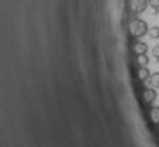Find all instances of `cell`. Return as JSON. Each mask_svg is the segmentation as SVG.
Instances as JSON below:
<instances>
[{"instance_id": "8", "label": "cell", "mask_w": 159, "mask_h": 147, "mask_svg": "<svg viewBox=\"0 0 159 147\" xmlns=\"http://www.w3.org/2000/svg\"><path fill=\"white\" fill-rule=\"evenodd\" d=\"M149 62H150V58L147 56V54H140V56H138V65L140 67H147Z\"/></svg>"}, {"instance_id": "10", "label": "cell", "mask_w": 159, "mask_h": 147, "mask_svg": "<svg viewBox=\"0 0 159 147\" xmlns=\"http://www.w3.org/2000/svg\"><path fill=\"white\" fill-rule=\"evenodd\" d=\"M152 56H154V60H159V46L152 48Z\"/></svg>"}, {"instance_id": "1", "label": "cell", "mask_w": 159, "mask_h": 147, "mask_svg": "<svg viewBox=\"0 0 159 147\" xmlns=\"http://www.w3.org/2000/svg\"><path fill=\"white\" fill-rule=\"evenodd\" d=\"M128 28H129V33L135 39H140V37H143V35H147V33H149V30H150L149 25H147V21H145V19H140V18L131 19Z\"/></svg>"}, {"instance_id": "7", "label": "cell", "mask_w": 159, "mask_h": 147, "mask_svg": "<svg viewBox=\"0 0 159 147\" xmlns=\"http://www.w3.org/2000/svg\"><path fill=\"white\" fill-rule=\"evenodd\" d=\"M149 116H150V119H152V123L159 124V107H152L150 112H149Z\"/></svg>"}, {"instance_id": "5", "label": "cell", "mask_w": 159, "mask_h": 147, "mask_svg": "<svg viewBox=\"0 0 159 147\" xmlns=\"http://www.w3.org/2000/svg\"><path fill=\"white\" fill-rule=\"evenodd\" d=\"M136 76H138V79H140L142 82H145V81H149V77L152 76V74H150V70L147 68V67H140Z\"/></svg>"}, {"instance_id": "3", "label": "cell", "mask_w": 159, "mask_h": 147, "mask_svg": "<svg viewBox=\"0 0 159 147\" xmlns=\"http://www.w3.org/2000/svg\"><path fill=\"white\" fill-rule=\"evenodd\" d=\"M142 96H143L145 103H154V100L157 98V91H156V88H145Z\"/></svg>"}, {"instance_id": "6", "label": "cell", "mask_w": 159, "mask_h": 147, "mask_svg": "<svg viewBox=\"0 0 159 147\" xmlns=\"http://www.w3.org/2000/svg\"><path fill=\"white\" fill-rule=\"evenodd\" d=\"M147 82L150 84V88H159V72H154V74L149 77Z\"/></svg>"}, {"instance_id": "4", "label": "cell", "mask_w": 159, "mask_h": 147, "mask_svg": "<svg viewBox=\"0 0 159 147\" xmlns=\"http://www.w3.org/2000/svg\"><path fill=\"white\" fill-rule=\"evenodd\" d=\"M147 51H149V46H147L145 42H142V40H136V42L133 44V53H135L136 56L147 54Z\"/></svg>"}, {"instance_id": "9", "label": "cell", "mask_w": 159, "mask_h": 147, "mask_svg": "<svg viewBox=\"0 0 159 147\" xmlns=\"http://www.w3.org/2000/svg\"><path fill=\"white\" fill-rule=\"evenodd\" d=\"M149 35H150V39H159V26H152L149 30Z\"/></svg>"}, {"instance_id": "2", "label": "cell", "mask_w": 159, "mask_h": 147, "mask_svg": "<svg viewBox=\"0 0 159 147\" xmlns=\"http://www.w3.org/2000/svg\"><path fill=\"white\" fill-rule=\"evenodd\" d=\"M149 7V0H129V11L133 14H142Z\"/></svg>"}]
</instances>
